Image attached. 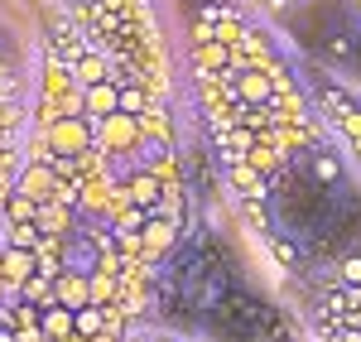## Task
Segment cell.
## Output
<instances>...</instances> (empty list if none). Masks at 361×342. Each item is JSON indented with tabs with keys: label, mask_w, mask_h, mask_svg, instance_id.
Masks as SVG:
<instances>
[{
	"label": "cell",
	"mask_w": 361,
	"mask_h": 342,
	"mask_svg": "<svg viewBox=\"0 0 361 342\" xmlns=\"http://www.w3.org/2000/svg\"><path fill=\"white\" fill-rule=\"evenodd\" d=\"M39 333H44V342H68L73 338V309L44 304V309H39Z\"/></svg>",
	"instance_id": "52a82bcc"
},
{
	"label": "cell",
	"mask_w": 361,
	"mask_h": 342,
	"mask_svg": "<svg viewBox=\"0 0 361 342\" xmlns=\"http://www.w3.org/2000/svg\"><path fill=\"white\" fill-rule=\"evenodd\" d=\"M323 111L333 116L337 126L347 130V140L361 149V111L352 106V102H347V97H342V92H337V87H323Z\"/></svg>",
	"instance_id": "3957f363"
},
{
	"label": "cell",
	"mask_w": 361,
	"mask_h": 342,
	"mask_svg": "<svg viewBox=\"0 0 361 342\" xmlns=\"http://www.w3.org/2000/svg\"><path fill=\"white\" fill-rule=\"evenodd\" d=\"M82 92V116L87 121H102V116L121 111V92H116V83L106 78V83H92V87H78Z\"/></svg>",
	"instance_id": "277c9868"
},
{
	"label": "cell",
	"mask_w": 361,
	"mask_h": 342,
	"mask_svg": "<svg viewBox=\"0 0 361 342\" xmlns=\"http://www.w3.org/2000/svg\"><path fill=\"white\" fill-rule=\"evenodd\" d=\"M308 178H313V183H337V178H342V164H337L333 154H313V159H308Z\"/></svg>",
	"instance_id": "ba28073f"
},
{
	"label": "cell",
	"mask_w": 361,
	"mask_h": 342,
	"mask_svg": "<svg viewBox=\"0 0 361 342\" xmlns=\"http://www.w3.org/2000/svg\"><path fill=\"white\" fill-rule=\"evenodd\" d=\"M34 227L44 231V236H73L78 231V207H68V202H39V212H34Z\"/></svg>",
	"instance_id": "7a4b0ae2"
},
{
	"label": "cell",
	"mask_w": 361,
	"mask_h": 342,
	"mask_svg": "<svg viewBox=\"0 0 361 342\" xmlns=\"http://www.w3.org/2000/svg\"><path fill=\"white\" fill-rule=\"evenodd\" d=\"M10 188H15V193H25L29 202H49V198H58V188H63V183H58V173L49 169V164L29 159L25 169L15 173V183H10Z\"/></svg>",
	"instance_id": "6da1fadb"
},
{
	"label": "cell",
	"mask_w": 361,
	"mask_h": 342,
	"mask_svg": "<svg viewBox=\"0 0 361 342\" xmlns=\"http://www.w3.org/2000/svg\"><path fill=\"white\" fill-rule=\"evenodd\" d=\"M39 236H44V231L34 227V222H15V227H5V246H15V251H34Z\"/></svg>",
	"instance_id": "9c48e42d"
},
{
	"label": "cell",
	"mask_w": 361,
	"mask_h": 342,
	"mask_svg": "<svg viewBox=\"0 0 361 342\" xmlns=\"http://www.w3.org/2000/svg\"><path fill=\"white\" fill-rule=\"evenodd\" d=\"M54 304H63V309H82V304H92V299H87V275L82 270H63V275H54Z\"/></svg>",
	"instance_id": "8992f818"
},
{
	"label": "cell",
	"mask_w": 361,
	"mask_h": 342,
	"mask_svg": "<svg viewBox=\"0 0 361 342\" xmlns=\"http://www.w3.org/2000/svg\"><path fill=\"white\" fill-rule=\"evenodd\" d=\"M29 275H34V256H29V251H15V246H5V251H0V289L15 294Z\"/></svg>",
	"instance_id": "5b68a950"
},
{
	"label": "cell",
	"mask_w": 361,
	"mask_h": 342,
	"mask_svg": "<svg viewBox=\"0 0 361 342\" xmlns=\"http://www.w3.org/2000/svg\"><path fill=\"white\" fill-rule=\"evenodd\" d=\"M275 5H279V0H275Z\"/></svg>",
	"instance_id": "30bf717a"
}]
</instances>
